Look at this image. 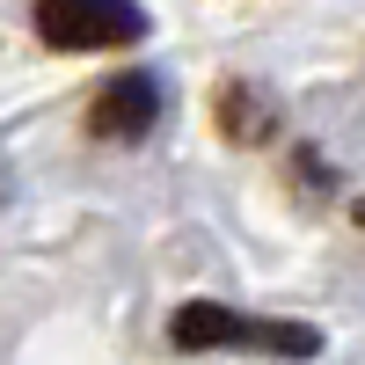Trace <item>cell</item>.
Here are the masks:
<instances>
[{
    "label": "cell",
    "instance_id": "3",
    "mask_svg": "<svg viewBox=\"0 0 365 365\" xmlns=\"http://www.w3.org/2000/svg\"><path fill=\"white\" fill-rule=\"evenodd\" d=\"M161 110H168V88L154 66H125V73H110L96 96H88V139H103V146H139L146 132L161 125Z\"/></svg>",
    "mask_w": 365,
    "mask_h": 365
},
{
    "label": "cell",
    "instance_id": "4",
    "mask_svg": "<svg viewBox=\"0 0 365 365\" xmlns=\"http://www.w3.org/2000/svg\"><path fill=\"white\" fill-rule=\"evenodd\" d=\"M212 117H220V132L234 146H263L270 132H278V110H270V96L256 81H220L212 88Z\"/></svg>",
    "mask_w": 365,
    "mask_h": 365
},
{
    "label": "cell",
    "instance_id": "1",
    "mask_svg": "<svg viewBox=\"0 0 365 365\" xmlns=\"http://www.w3.org/2000/svg\"><path fill=\"white\" fill-rule=\"evenodd\" d=\"M168 344L175 351H241V358L307 365V358H322V329L314 322H278V314H241L227 299H182L168 314Z\"/></svg>",
    "mask_w": 365,
    "mask_h": 365
},
{
    "label": "cell",
    "instance_id": "6",
    "mask_svg": "<svg viewBox=\"0 0 365 365\" xmlns=\"http://www.w3.org/2000/svg\"><path fill=\"white\" fill-rule=\"evenodd\" d=\"M15 197V175H8V161H0V205H8Z\"/></svg>",
    "mask_w": 365,
    "mask_h": 365
},
{
    "label": "cell",
    "instance_id": "5",
    "mask_svg": "<svg viewBox=\"0 0 365 365\" xmlns=\"http://www.w3.org/2000/svg\"><path fill=\"white\" fill-rule=\"evenodd\" d=\"M292 175H299V190H314V197L329 190V182H336V175H329V161L314 154V146H292Z\"/></svg>",
    "mask_w": 365,
    "mask_h": 365
},
{
    "label": "cell",
    "instance_id": "7",
    "mask_svg": "<svg viewBox=\"0 0 365 365\" xmlns=\"http://www.w3.org/2000/svg\"><path fill=\"white\" fill-rule=\"evenodd\" d=\"M351 220H358V234H365V205H358V212H351Z\"/></svg>",
    "mask_w": 365,
    "mask_h": 365
},
{
    "label": "cell",
    "instance_id": "2",
    "mask_svg": "<svg viewBox=\"0 0 365 365\" xmlns=\"http://www.w3.org/2000/svg\"><path fill=\"white\" fill-rule=\"evenodd\" d=\"M29 29L51 51H125L146 44V8L139 0H29Z\"/></svg>",
    "mask_w": 365,
    "mask_h": 365
}]
</instances>
